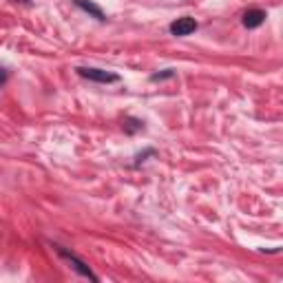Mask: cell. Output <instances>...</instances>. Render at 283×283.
<instances>
[{"mask_svg":"<svg viewBox=\"0 0 283 283\" xmlns=\"http://www.w3.org/2000/svg\"><path fill=\"white\" fill-rule=\"evenodd\" d=\"M78 73L82 78H88V80H95V82H117V75L115 73H109V71H102V69H78Z\"/></svg>","mask_w":283,"mask_h":283,"instance_id":"6da1fadb","label":"cell"},{"mask_svg":"<svg viewBox=\"0 0 283 283\" xmlns=\"http://www.w3.org/2000/svg\"><path fill=\"white\" fill-rule=\"evenodd\" d=\"M197 29V22L193 18H177L175 22L171 24V33L173 36H188V33H193Z\"/></svg>","mask_w":283,"mask_h":283,"instance_id":"7a4b0ae2","label":"cell"},{"mask_svg":"<svg viewBox=\"0 0 283 283\" xmlns=\"http://www.w3.org/2000/svg\"><path fill=\"white\" fill-rule=\"evenodd\" d=\"M263 20H265L263 11H261V9H250V11H246V14H243V27L255 29V27H259Z\"/></svg>","mask_w":283,"mask_h":283,"instance_id":"3957f363","label":"cell"},{"mask_svg":"<svg viewBox=\"0 0 283 283\" xmlns=\"http://www.w3.org/2000/svg\"><path fill=\"white\" fill-rule=\"evenodd\" d=\"M58 252H60L62 257H66V259H69V261H73V263H75V270H78L80 274H84V277H88V279H93V281H95V274H93L91 270H88L87 265L82 263V261H78L73 255H69V252H66V250H62V248H58Z\"/></svg>","mask_w":283,"mask_h":283,"instance_id":"277c9868","label":"cell"},{"mask_svg":"<svg viewBox=\"0 0 283 283\" xmlns=\"http://www.w3.org/2000/svg\"><path fill=\"white\" fill-rule=\"evenodd\" d=\"M75 5L78 7H82L84 11H88V14H93L98 20H104V14H102V9H100L98 5H93V2H88V0H75Z\"/></svg>","mask_w":283,"mask_h":283,"instance_id":"5b68a950","label":"cell"}]
</instances>
